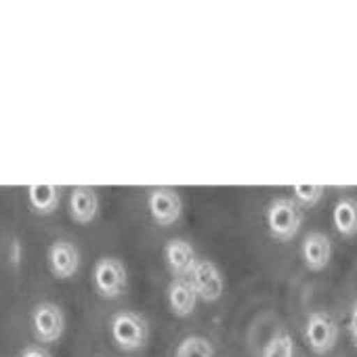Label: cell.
Listing matches in <instances>:
<instances>
[{"mask_svg": "<svg viewBox=\"0 0 357 357\" xmlns=\"http://www.w3.org/2000/svg\"><path fill=\"white\" fill-rule=\"evenodd\" d=\"M109 334L120 351H139L149 342V324L137 311H118L112 315Z\"/></svg>", "mask_w": 357, "mask_h": 357, "instance_id": "6da1fadb", "label": "cell"}, {"mask_svg": "<svg viewBox=\"0 0 357 357\" xmlns=\"http://www.w3.org/2000/svg\"><path fill=\"white\" fill-rule=\"evenodd\" d=\"M267 227L278 242H292L303 227V208L294 198L280 196L267 206Z\"/></svg>", "mask_w": 357, "mask_h": 357, "instance_id": "7a4b0ae2", "label": "cell"}, {"mask_svg": "<svg viewBox=\"0 0 357 357\" xmlns=\"http://www.w3.org/2000/svg\"><path fill=\"white\" fill-rule=\"evenodd\" d=\"M93 288L101 298H118L128 290V271L120 259L103 257L93 267Z\"/></svg>", "mask_w": 357, "mask_h": 357, "instance_id": "3957f363", "label": "cell"}, {"mask_svg": "<svg viewBox=\"0 0 357 357\" xmlns=\"http://www.w3.org/2000/svg\"><path fill=\"white\" fill-rule=\"evenodd\" d=\"M30 326H32V334L38 342L53 344L66 332V315L59 305H55L51 301H43L32 309Z\"/></svg>", "mask_w": 357, "mask_h": 357, "instance_id": "277c9868", "label": "cell"}, {"mask_svg": "<svg viewBox=\"0 0 357 357\" xmlns=\"http://www.w3.org/2000/svg\"><path fill=\"white\" fill-rule=\"evenodd\" d=\"M305 338L315 355H328L338 342V324L328 311H313L305 324Z\"/></svg>", "mask_w": 357, "mask_h": 357, "instance_id": "5b68a950", "label": "cell"}, {"mask_svg": "<svg viewBox=\"0 0 357 357\" xmlns=\"http://www.w3.org/2000/svg\"><path fill=\"white\" fill-rule=\"evenodd\" d=\"M147 208L155 225L170 227L183 215V200L170 188H155L147 196Z\"/></svg>", "mask_w": 357, "mask_h": 357, "instance_id": "8992f818", "label": "cell"}, {"mask_svg": "<svg viewBox=\"0 0 357 357\" xmlns=\"http://www.w3.org/2000/svg\"><path fill=\"white\" fill-rule=\"evenodd\" d=\"M47 267L53 278L70 280L80 269V250L70 240H55L47 250Z\"/></svg>", "mask_w": 357, "mask_h": 357, "instance_id": "52a82bcc", "label": "cell"}, {"mask_svg": "<svg viewBox=\"0 0 357 357\" xmlns=\"http://www.w3.org/2000/svg\"><path fill=\"white\" fill-rule=\"evenodd\" d=\"M164 261L172 278H192L196 265L200 263L196 248L181 238H172L164 244Z\"/></svg>", "mask_w": 357, "mask_h": 357, "instance_id": "ba28073f", "label": "cell"}, {"mask_svg": "<svg viewBox=\"0 0 357 357\" xmlns=\"http://www.w3.org/2000/svg\"><path fill=\"white\" fill-rule=\"evenodd\" d=\"M192 282L198 290L200 301L213 305L223 296L225 290V280L221 269L213 263V261H200L192 273Z\"/></svg>", "mask_w": 357, "mask_h": 357, "instance_id": "9c48e42d", "label": "cell"}, {"mask_svg": "<svg viewBox=\"0 0 357 357\" xmlns=\"http://www.w3.org/2000/svg\"><path fill=\"white\" fill-rule=\"evenodd\" d=\"M198 290L192 278H174L168 284V307L176 317H188L198 307Z\"/></svg>", "mask_w": 357, "mask_h": 357, "instance_id": "30bf717a", "label": "cell"}, {"mask_svg": "<svg viewBox=\"0 0 357 357\" xmlns=\"http://www.w3.org/2000/svg\"><path fill=\"white\" fill-rule=\"evenodd\" d=\"M301 252H303V263L309 271H321L328 267L332 259V242L326 234L311 231L305 236Z\"/></svg>", "mask_w": 357, "mask_h": 357, "instance_id": "8fae6325", "label": "cell"}, {"mask_svg": "<svg viewBox=\"0 0 357 357\" xmlns=\"http://www.w3.org/2000/svg\"><path fill=\"white\" fill-rule=\"evenodd\" d=\"M99 215V194L93 188H74L70 194V217L78 225H89Z\"/></svg>", "mask_w": 357, "mask_h": 357, "instance_id": "7c38bea8", "label": "cell"}, {"mask_svg": "<svg viewBox=\"0 0 357 357\" xmlns=\"http://www.w3.org/2000/svg\"><path fill=\"white\" fill-rule=\"evenodd\" d=\"M61 188L57 185H30L28 188V204L36 215H53L61 204Z\"/></svg>", "mask_w": 357, "mask_h": 357, "instance_id": "4fadbf2b", "label": "cell"}, {"mask_svg": "<svg viewBox=\"0 0 357 357\" xmlns=\"http://www.w3.org/2000/svg\"><path fill=\"white\" fill-rule=\"evenodd\" d=\"M332 221H334V229L340 236H344V238L357 236V200L355 198H340L334 204Z\"/></svg>", "mask_w": 357, "mask_h": 357, "instance_id": "5bb4252c", "label": "cell"}, {"mask_svg": "<svg viewBox=\"0 0 357 357\" xmlns=\"http://www.w3.org/2000/svg\"><path fill=\"white\" fill-rule=\"evenodd\" d=\"M174 357H215V347L204 336H188L178 342Z\"/></svg>", "mask_w": 357, "mask_h": 357, "instance_id": "9a60e30c", "label": "cell"}, {"mask_svg": "<svg viewBox=\"0 0 357 357\" xmlns=\"http://www.w3.org/2000/svg\"><path fill=\"white\" fill-rule=\"evenodd\" d=\"M263 357H294V340L286 330H278L265 344Z\"/></svg>", "mask_w": 357, "mask_h": 357, "instance_id": "2e32d148", "label": "cell"}, {"mask_svg": "<svg viewBox=\"0 0 357 357\" xmlns=\"http://www.w3.org/2000/svg\"><path fill=\"white\" fill-rule=\"evenodd\" d=\"M292 198L298 202L301 208H313L321 198H324V188L321 185H294Z\"/></svg>", "mask_w": 357, "mask_h": 357, "instance_id": "e0dca14e", "label": "cell"}, {"mask_svg": "<svg viewBox=\"0 0 357 357\" xmlns=\"http://www.w3.org/2000/svg\"><path fill=\"white\" fill-rule=\"evenodd\" d=\"M20 357H53V355L45 347H40V344H30V347H26L22 351Z\"/></svg>", "mask_w": 357, "mask_h": 357, "instance_id": "ac0fdd59", "label": "cell"}, {"mask_svg": "<svg viewBox=\"0 0 357 357\" xmlns=\"http://www.w3.org/2000/svg\"><path fill=\"white\" fill-rule=\"evenodd\" d=\"M349 334H351V342L357 347V301L351 309V319H349Z\"/></svg>", "mask_w": 357, "mask_h": 357, "instance_id": "d6986e66", "label": "cell"}]
</instances>
